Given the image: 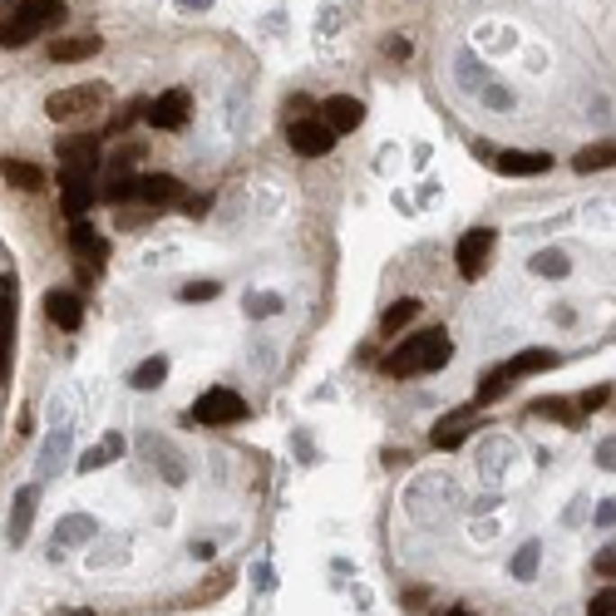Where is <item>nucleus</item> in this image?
<instances>
[{"label":"nucleus","instance_id":"f257e3e1","mask_svg":"<svg viewBox=\"0 0 616 616\" xmlns=\"http://www.w3.org/2000/svg\"><path fill=\"white\" fill-rule=\"evenodd\" d=\"M448 355H454V340H448L444 326H434V331H414L410 340H400V346L380 360V370L390 375V380H410V375H430V370H439V365H448Z\"/></svg>","mask_w":616,"mask_h":616},{"label":"nucleus","instance_id":"f03ea898","mask_svg":"<svg viewBox=\"0 0 616 616\" xmlns=\"http://www.w3.org/2000/svg\"><path fill=\"white\" fill-rule=\"evenodd\" d=\"M247 400L237 390H227V385H213V390H203L193 400V410H187V424H207V430H222V424H242L247 420Z\"/></svg>","mask_w":616,"mask_h":616},{"label":"nucleus","instance_id":"7ed1b4c3","mask_svg":"<svg viewBox=\"0 0 616 616\" xmlns=\"http://www.w3.org/2000/svg\"><path fill=\"white\" fill-rule=\"evenodd\" d=\"M109 99V89L104 85H79V89H55L45 99V119L55 123H69V119H85V113H94L99 104Z\"/></svg>","mask_w":616,"mask_h":616},{"label":"nucleus","instance_id":"20e7f679","mask_svg":"<svg viewBox=\"0 0 616 616\" xmlns=\"http://www.w3.org/2000/svg\"><path fill=\"white\" fill-rule=\"evenodd\" d=\"M494 242H498L494 227H474V232L458 237V247H454L458 276H464V281H478V276H484V271H488V257H494Z\"/></svg>","mask_w":616,"mask_h":616},{"label":"nucleus","instance_id":"39448f33","mask_svg":"<svg viewBox=\"0 0 616 616\" xmlns=\"http://www.w3.org/2000/svg\"><path fill=\"white\" fill-rule=\"evenodd\" d=\"M133 203L139 207H177V203H187V193H183V177H173V173H139L133 177Z\"/></svg>","mask_w":616,"mask_h":616},{"label":"nucleus","instance_id":"423d86ee","mask_svg":"<svg viewBox=\"0 0 616 616\" xmlns=\"http://www.w3.org/2000/svg\"><path fill=\"white\" fill-rule=\"evenodd\" d=\"M286 143L301 153V159H326V153L336 149V133H331L321 119H306V113H296V119L286 123Z\"/></svg>","mask_w":616,"mask_h":616},{"label":"nucleus","instance_id":"0eeeda50","mask_svg":"<svg viewBox=\"0 0 616 616\" xmlns=\"http://www.w3.org/2000/svg\"><path fill=\"white\" fill-rule=\"evenodd\" d=\"M187 104H193V99H187V89H168V94H159V99H149V104H143V119H149L153 123V129H183V123H187Z\"/></svg>","mask_w":616,"mask_h":616},{"label":"nucleus","instance_id":"6e6552de","mask_svg":"<svg viewBox=\"0 0 616 616\" xmlns=\"http://www.w3.org/2000/svg\"><path fill=\"white\" fill-rule=\"evenodd\" d=\"M360 119H365V104L355 99V94H331L326 104H321V123H326L331 133H350V129H360Z\"/></svg>","mask_w":616,"mask_h":616},{"label":"nucleus","instance_id":"1a4fd4ad","mask_svg":"<svg viewBox=\"0 0 616 616\" xmlns=\"http://www.w3.org/2000/svg\"><path fill=\"white\" fill-rule=\"evenodd\" d=\"M94 173H79V168H65L59 173V207H65V217L69 222H79L85 217V207H89V197H94Z\"/></svg>","mask_w":616,"mask_h":616},{"label":"nucleus","instance_id":"9d476101","mask_svg":"<svg viewBox=\"0 0 616 616\" xmlns=\"http://www.w3.org/2000/svg\"><path fill=\"white\" fill-rule=\"evenodd\" d=\"M35 508H40V488H35V484H30V488H20V494H15V503H10V523H5L10 548H20V542L30 538V528H35Z\"/></svg>","mask_w":616,"mask_h":616},{"label":"nucleus","instance_id":"9b49d317","mask_svg":"<svg viewBox=\"0 0 616 616\" xmlns=\"http://www.w3.org/2000/svg\"><path fill=\"white\" fill-rule=\"evenodd\" d=\"M468 430H474V404H464V410L444 414V420L430 430V444H434V448H458V444L468 439Z\"/></svg>","mask_w":616,"mask_h":616},{"label":"nucleus","instance_id":"f8f14e48","mask_svg":"<svg viewBox=\"0 0 616 616\" xmlns=\"http://www.w3.org/2000/svg\"><path fill=\"white\" fill-rule=\"evenodd\" d=\"M45 316L55 321L59 331H79V326H85V301H79L75 291H50V296H45Z\"/></svg>","mask_w":616,"mask_h":616},{"label":"nucleus","instance_id":"ddd939ff","mask_svg":"<svg viewBox=\"0 0 616 616\" xmlns=\"http://www.w3.org/2000/svg\"><path fill=\"white\" fill-rule=\"evenodd\" d=\"M494 168L503 177H538V173L552 168V153H518V149H508V153H498V159H494Z\"/></svg>","mask_w":616,"mask_h":616},{"label":"nucleus","instance_id":"4468645a","mask_svg":"<svg viewBox=\"0 0 616 616\" xmlns=\"http://www.w3.org/2000/svg\"><path fill=\"white\" fill-rule=\"evenodd\" d=\"M59 163H65V168H79V173H94L99 168V139H94V133L59 139Z\"/></svg>","mask_w":616,"mask_h":616},{"label":"nucleus","instance_id":"2eb2a0df","mask_svg":"<svg viewBox=\"0 0 616 616\" xmlns=\"http://www.w3.org/2000/svg\"><path fill=\"white\" fill-rule=\"evenodd\" d=\"M69 247H75V257H85V262H109V242H104L99 232H94L89 217H79V222H69Z\"/></svg>","mask_w":616,"mask_h":616},{"label":"nucleus","instance_id":"dca6fc26","mask_svg":"<svg viewBox=\"0 0 616 616\" xmlns=\"http://www.w3.org/2000/svg\"><path fill=\"white\" fill-rule=\"evenodd\" d=\"M65 458H69V424H55V430L45 434V444H40V478H55L59 468H65Z\"/></svg>","mask_w":616,"mask_h":616},{"label":"nucleus","instance_id":"f3484780","mask_svg":"<svg viewBox=\"0 0 616 616\" xmlns=\"http://www.w3.org/2000/svg\"><path fill=\"white\" fill-rule=\"evenodd\" d=\"M99 50H104L99 35H65V40L50 45V59H55V65H75V59H94Z\"/></svg>","mask_w":616,"mask_h":616},{"label":"nucleus","instance_id":"a211bd4d","mask_svg":"<svg viewBox=\"0 0 616 616\" xmlns=\"http://www.w3.org/2000/svg\"><path fill=\"white\" fill-rule=\"evenodd\" d=\"M35 35H40V25H35V20H30L20 5L10 10L5 20H0V50H25Z\"/></svg>","mask_w":616,"mask_h":616},{"label":"nucleus","instance_id":"6ab92c4d","mask_svg":"<svg viewBox=\"0 0 616 616\" xmlns=\"http://www.w3.org/2000/svg\"><path fill=\"white\" fill-rule=\"evenodd\" d=\"M94 532H99L94 513H65L55 523V538L65 542V548H85V542H94Z\"/></svg>","mask_w":616,"mask_h":616},{"label":"nucleus","instance_id":"aec40b11","mask_svg":"<svg viewBox=\"0 0 616 616\" xmlns=\"http://www.w3.org/2000/svg\"><path fill=\"white\" fill-rule=\"evenodd\" d=\"M528 414L532 420H557V424H567V430H577V404L572 400H557V394H542V400H532L528 404Z\"/></svg>","mask_w":616,"mask_h":616},{"label":"nucleus","instance_id":"412c9836","mask_svg":"<svg viewBox=\"0 0 616 616\" xmlns=\"http://www.w3.org/2000/svg\"><path fill=\"white\" fill-rule=\"evenodd\" d=\"M0 177H5L10 187H20V193H35V187H45V173H40L35 163H25V159H0Z\"/></svg>","mask_w":616,"mask_h":616},{"label":"nucleus","instance_id":"4be33fe9","mask_svg":"<svg viewBox=\"0 0 616 616\" xmlns=\"http://www.w3.org/2000/svg\"><path fill=\"white\" fill-rule=\"evenodd\" d=\"M420 306H424L420 296H404V301H394V306L380 316V336H394V331H404L414 316H420Z\"/></svg>","mask_w":616,"mask_h":616},{"label":"nucleus","instance_id":"5701e85b","mask_svg":"<svg viewBox=\"0 0 616 616\" xmlns=\"http://www.w3.org/2000/svg\"><path fill=\"white\" fill-rule=\"evenodd\" d=\"M508 390H513V370H508V365H498V370H488V375H484V385H478L474 404H498Z\"/></svg>","mask_w":616,"mask_h":616},{"label":"nucleus","instance_id":"b1692460","mask_svg":"<svg viewBox=\"0 0 616 616\" xmlns=\"http://www.w3.org/2000/svg\"><path fill=\"white\" fill-rule=\"evenodd\" d=\"M538 562H542V542H538V538H528L523 548L513 552V562H508L513 582H532V577H538Z\"/></svg>","mask_w":616,"mask_h":616},{"label":"nucleus","instance_id":"393cba45","mask_svg":"<svg viewBox=\"0 0 616 616\" xmlns=\"http://www.w3.org/2000/svg\"><path fill=\"white\" fill-rule=\"evenodd\" d=\"M143 448H149V454H153V464L163 468V478H168V484H183V478H187V468L177 464L173 444H163V439H153V434H149V439H143Z\"/></svg>","mask_w":616,"mask_h":616},{"label":"nucleus","instance_id":"a878e982","mask_svg":"<svg viewBox=\"0 0 616 616\" xmlns=\"http://www.w3.org/2000/svg\"><path fill=\"white\" fill-rule=\"evenodd\" d=\"M20 10H25L40 30H45V25H65V20H69L65 0H20Z\"/></svg>","mask_w":616,"mask_h":616},{"label":"nucleus","instance_id":"bb28decb","mask_svg":"<svg viewBox=\"0 0 616 616\" xmlns=\"http://www.w3.org/2000/svg\"><path fill=\"white\" fill-rule=\"evenodd\" d=\"M163 380H168V355H149V360H143L139 370L129 375L133 390H159Z\"/></svg>","mask_w":616,"mask_h":616},{"label":"nucleus","instance_id":"cd10ccee","mask_svg":"<svg viewBox=\"0 0 616 616\" xmlns=\"http://www.w3.org/2000/svg\"><path fill=\"white\" fill-rule=\"evenodd\" d=\"M572 168H577V173H602V168H616V143H592V149H582L577 159H572Z\"/></svg>","mask_w":616,"mask_h":616},{"label":"nucleus","instance_id":"c85d7f7f","mask_svg":"<svg viewBox=\"0 0 616 616\" xmlns=\"http://www.w3.org/2000/svg\"><path fill=\"white\" fill-rule=\"evenodd\" d=\"M552 365H557L552 350H523V355L508 360V370H513V380H518V375H542V370H552Z\"/></svg>","mask_w":616,"mask_h":616},{"label":"nucleus","instance_id":"c756f323","mask_svg":"<svg viewBox=\"0 0 616 616\" xmlns=\"http://www.w3.org/2000/svg\"><path fill=\"white\" fill-rule=\"evenodd\" d=\"M532 271H538V276H552V281H562V276H567V271H572V262L557 252V247H548V252H538V257H532Z\"/></svg>","mask_w":616,"mask_h":616},{"label":"nucleus","instance_id":"7c9ffc66","mask_svg":"<svg viewBox=\"0 0 616 616\" xmlns=\"http://www.w3.org/2000/svg\"><path fill=\"white\" fill-rule=\"evenodd\" d=\"M281 306H286V301H281L276 291H252V296H247V316H252V321H267V316H276Z\"/></svg>","mask_w":616,"mask_h":616},{"label":"nucleus","instance_id":"2f4dec72","mask_svg":"<svg viewBox=\"0 0 616 616\" xmlns=\"http://www.w3.org/2000/svg\"><path fill=\"white\" fill-rule=\"evenodd\" d=\"M458 85H468V89L478 85V89H484V85H494V79H488L484 69H478V59H474V55H458Z\"/></svg>","mask_w":616,"mask_h":616},{"label":"nucleus","instance_id":"473e14b6","mask_svg":"<svg viewBox=\"0 0 616 616\" xmlns=\"http://www.w3.org/2000/svg\"><path fill=\"white\" fill-rule=\"evenodd\" d=\"M213 296H222V286H217V281H187V286H183V301H187V306H203V301H213Z\"/></svg>","mask_w":616,"mask_h":616},{"label":"nucleus","instance_id":"72a5a7b5","mask_svg":"<svg viewBox=\"0 0 616 616\" xmlns=\"http://www.w3.org/2000/svg\"><path fill=\"white\" fill-rule=\"evenodd\" d=\"M484 104L494 113H508V109H513V94H508L503 85H484Z\"/></svg>","mask_w":616,"mask_h":616},{"label":"nucleus","instance_id":"f704fd0d","mask_svg":"<svg viewBox=\"0 0 616 616\" xmlns=\"http://www.w3.org/2000/svg\"><path fill=\"white\" fill-rule=\"evenodd\" d=\"M587 616H616V587H602L597 597L587 602Z\"/></svg>","mask_w":616,"mask_h":616},{"label":"nucleus","instance_id":"c9c22d12","mask_svg":"<svg viewBox=\"0 0 616 616\" xmlns=\"http://www.w3.org/2000/svg\"><path fill=\"white\" fill-rule=\"evenodd\" d=\"M592 572H597V577H611V582H616V542H607V548H602L597 557H592Z\"/></svg>","mask_w":616,"mask_h":616},{"label":"nucleus","instance_id":"e433bc0d","mask_svg":"<svg viewBox=\"0 0 616 616\" xmlns=\"http://www.w3.org/2000/svg\"><path fill=\"white\" fill-rule=\"evenodd\" d=\"M104 464H109V454H104L99 444H94V448H85V454L75 458V468H79V474H94V468H104Z\"/></svg>","mask_w":616,"mask_h":616},{"label":"nucleus","instance_id":"4c0bfd02","mask_svg":"<svg viewBox=\"0 0 616 616\" xmlns=\"http://www.w3.org/2000/svg\"><path fill=\"white\" fill-rule=\"evenodd\" d=\"M607 400H611V390H607V385H597V390H587V394L577 400V410H582V414H592V410H602Z\"/></svg>","mask_w":616,"mask_h":616},{"label":"nucleus","instance_id":"58836bf2","mask_svg":"<svg viewBox=\"0 0 616 616\" xmlns=\"http://www.w3.org/2000/svg\"><path fill=\"white\" fill-rule=\"evenodd\" d=\"M597 464L607 468V474H616V439H602L597 444Z\"/></svg>","mask_w":616,"mask_h":616},{"label":"nucleus","instance_id":"ea45409f","mask_svg":"<svg viewBox=\"0 0 616 616\" xmlns=\"http://www.w3.org/2000/svg\"><path fill=\"white\" fill-rule=\"evenodd\" d=\"M385 55H390V59H410V40L390 35V40H385Z\"/></svg>","mask_w":616,"mask_h":616},{"label":"nucleus","instance_id":"a19ab883","mask_svg":"<svg viewBox=\"0 0 616 616\" xmlns=\"http://www.w3.org/2000/svg\"><path fill=\"white\" fill-rule=\"evenodd\" d=\"M597 528H616V498L597 503Z\"/></svg>","mask_w":616,"mask_h":616},{"label":"nucleus","instance_id":"79ce46f5","mask_svg":"<svg viewBox=\"0 0 616 616\" xmlns=\"http://www.w3.org/2000/svg\"><path fill=\"white\" fill-rule=\"evenodd\" d=\"M424 597H430L424 587H410V592H404V607H424Z\"/></svg>","mask_w":616,"mask_h":616},{"label":"nucleus","instance_id":"37998d69","mask_svg":"<svg viewBox=\"0 0 616 616\" xmlns=\"http://www.w3.org/2000/svg\"><path fill=\"white\" fill-rule=\"evenodd\" d=\"M177 5H183V10H207L213 0H177Z\"/></svg>","mask_w":616,"mask_h":616},{"label":"nucleus","instance_id":"c03bdc74","mask_svg":"<svg viewBox=\"0 0 616 616\" xmlns=\"http://www.w3.org/2000/svg\"><path fill=\"white\" fill-rule=\"evenodd\" d=\"M444 616H474V611H468V607H448Z\"/></svg>","mask_w":616,"mask_h":616},{"label":"nucleus","instance_id":"a18cd8bd","mask_svg":"<svg viewBox=\"0 0 616 616\" xmlns=\"http://www.w3.org/2000/svg\"><path fill=\"white\" fill-rule=\"evenodd\" d=\"M79 616H89V611H79Z\"/></svg>","mask_w":616,"mask_h":616}]
</instances>
